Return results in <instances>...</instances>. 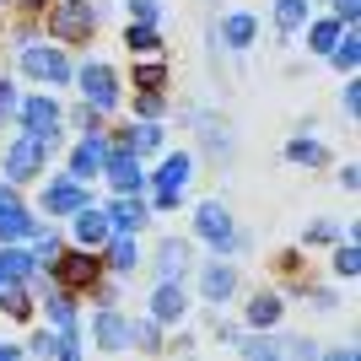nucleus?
Segmentation results:
<instances>
[{"mask_svg": "<svg viewBox=\"0 0 361 361\" xmlns=\"http://www.w3.org/2000/svg\"><path fill=\"white\" fill-rule=\"evenodd\" d=\"M49 27L60 32V38H81V32H92V6H60V11L49 16Z\"/></svg>", "mask_w": 361, "mask_h": 361, "instance_id": "4468645a", "label": "nucleus"}, {"mask_svg": "<svg viewBox=\"0 0 361 361\" xmlns=\"http://www.w3.org/2000/svg\"><path fill=\"white\" fill-rule=\"evenodd\" d=\"M334 275H340V281H356V275H361V248H356V243L334 248Z\"/></svg>", "mask_w": 361, "mask_h": 361, "instance_id": "c756f323", "label": "nucleus"}, {"mask_svg": "<svg viewBox=\"0 0 361 361\" xmlns=\"http://www.w3.org/2000/svg\"><path fill=\"white\" fill-rule=\"evenodd\" d=\"M16 114V92H11V81H0V124Z\"/></svg>", "mask_w": 361, "mask_h": 361, "instance_id": "f704fd0d", "label": "nucleus"}, {"mask_svg": "<svg viewBox=\"0 0 361 361\" xmlns=\"http://www.w3.org/2000/svg\"><path fill=\"white\" fill-rule=\"evenodd\" d=\"M103 146H108V140H97V135H87V140H81V146L71 151V178H81V183H87L92 173H103Z\"/></svg>", "mask_w": 361, "mask_h": 361, "instance_id": "ddd939ff", "label": "nucleus"}, {"mask_svg": "<svg viewBox=\"0 0 361 361\" xmlns=\"http://www.w3.org/2000/svg\"><path fill=\"white\" fill-rule=\"evenodd\" d=\"M340 108H345L350 119H356V108H361V87H356V81H350V87H345V97H340Z\"/></svg>", "mask_w": 361, "mask_h": 361, "instance_id": "58836bf2", "label": "nucleus"}, {"mask_svg": "<svg viewBox=\"0 0 361 361\" xmlns=\"http://www.w3.org/2000/svg\"><path fill=\"white\" fill-rule=\"evenodd\" d=\"M345 232H340V221H313L307 226V243H340Z\"/></svg>", "mask_w": 361, "mask_h": 361, "instance_id": "72a5a7b5", "label": "nucleus"}, {"mask_svg": "<svg viewBox=\"0 0 361 361\" xmlns=\"http://www.w3.org/2000/svg\"><path fill=\"white\" fill-rule=\"evenodd\" d=\"M157 264H162V275H167V281H178V275L189 270V248H183V243H162Z\"/></svg>", "mask_w": 361, "mask_h": 361, "instance_id": "a878e982", "label": "nucleus"}, {"mask_svg": "<svg viewBox=\"0 0 361 361\" xmlns=\"http://www.w3.org/2000/svg\"><path fill=\"white\" fill-rule=\"evenodd\" d=\"M16 114H22V130H27L32 140H44V146L54 151V135H60V103H54V97H27Z\"/></svg>", "mask_w": 361, "mask_h": 361, "instance_id": "7ed1b4c3", "label": "nucleus"}, {"mask_svg": "<svg viewBox=\"0 0 361 361\" xmlns=\"http://www.w3.org/2000/svg\"><path fill=\"white\" fill-rule=\"evenodd\" d=\"M183 307H189V297H183L178 281H162V286L151 291V318H157V324H178Z\"/></svg>", "mask_w": 361, "mask_h": 361, "instance_id": "9d476101", "label": "nucleus"}, {"mask_svg": "<svg viewBox=\"0 0 361 361\" xmlns=\"http://www.w3.org/2000/svg\"><path fill=\"white\" fill-rule=\"evenodd\" d=\"M75 216V243H108L114 238V226H108V211H92V205H81Z\"/></svg>", "mask_w": 361, "mask_h": 361, "instance_id": "dca6fc26", "label": "nucleus"}, {"mask_svg": "<svg viewBox=\"0 0 361 361\" xmlns=\"http://www.w3.org/2000/svg\"><path fill=\"white\" fill-rule=\"evenodd\" d=\"M27 275H38V264H32V254H22V248H0V286H22Z\"/></svg>", "mask_w": 361, "mask_h": 361, "instance_id": "2eb2a0df", "label": "nucleus"}, {"mask_svg": "<svg viewBox=\"0 0 361 361\" xmlns=\"http://www.w3.org/2000/svg\"><path fill=\"white\" fill-rule=\"evenodd\" d=\"M130 16L135 22H157V0H130Z\"/></svg>", "mask_w": 361, "mask_h": 361, "instance_id": "c9c22d12", "label": "nucleus"}, {"mask_svg": "<svg viewBox=\"0 0 361 361\" xmlns=\"http://www.w3.org/2000/svg\"><path fill=\"white\" fill-rule=\"evenodd\" d=\"M189 157H183V151H173V157H167L162 167H157V189H183V178H189Z\"/></svg>", "mask_w": 361, "mask_h": 361, "instance_id": "4be33fe9", "label": "nucleus"}, {"mask_svg": "<svg viewBox=\"0 0 361 361\" xmlns=\"http://www.w3.org/2000/svg\"><path fill=\"white\" fill-rule=\"evenodd\" d=\"M275 22H281V32L307 27V0H275Z\"/></svg>", "mask_w": 361, "mask_h": 361, "instance_id": "393cba45", "label": "nucleus"}, {"mask_svg": "<svg viewBox=\"0 0 361 361\" xmlns=\"http://www.w3.org/2000/svg\"><path fill=\"white\" fill-rule=\"evenodd\" d=\"M44 307H49V324H54L60 334H71V329H75V302L65 297V291H54V297H49Z\"/></svg>", "mask_w": 361, "mask_h": 361, "instance_id": "b1692460", "label": "nucleus"}, {"mask_svg": "<svg viewBox=\"0 0 361 361\" xmlns=\"http://www.w3.org/2000/svg\"><path fill=\"white\" fill-rule=\"evenodd\" d=\"M356 11H361V0H334V16H340L345 27H350V22H356Z\"/></svg>", "mask_w": 361, "mask_h": 361, "instance_id": "4c0bfd02", "label": "nucleus"}, {"mask_svg": "<svg viewBox=\"0 0 361 361\" xmlns=\"http://www.w3.org/2000/svg\"><path fill=\"white\" fill-rule=\"evenodd\" d=\"M32 350H38V356H49V350H60V340H49V334H32Z\"/></svg>", "mask_w": 361, "mask_h": 361, "instance_id": "ea45409f", "label": "nucleus"}, {"mask_svg": "<svg viewBox=\"0 0 361 361\" xmlns=\"http://www.w3.org/2000/svg\"><path fill=\"white\" fill-rule=\"evenodd\" d=\"M254 38H259V22H254V11H226V22H221V44L232 49V54L254 49Z\"/></svg>", "mask_w": 361, "mask_h": 361, "instance_id": "9b49d317", "label": "nucleus"}, {"mask_svg": "<svg viewBox=\"0 0 361 361\" xmlns=\"http://www.w3.org/2000/svg\"><path fill=\"white\" fill-rule=\"evenodd\" d=\"M49 270L60 275V286H71V291H75V286H92V281L103 275V270H97V259H87V254H60Z\"/></svg>", "mask_w": 361, "mask_h": 361, "instance_id": "1a4fd4ad", "label": "nucleus"}, {"mask_svg": "<svg viewBox=\"0 0 361 361\" xmlns=\"http://www.w3.org/2000/svg\"><path fill=\"white\" fill-rule=\"evenodd\" d=\"M81 205H92L87 189H81V178H54L44 189V211L49 216H71V211H81Z\"/></svg>", "mask_w": 361, "mask_h": 361, "instance_id": "423d86ee", "label": "nucleus"}, {"mask_svg": "<svg viewBox=\"0 0 361 361\" xmlns=\"http://www.w3.org/2000/svg\"><path fill=\"white\" fill-rule=\"evenodd\" d=\"M103 173H108V183H114L119 195H140V162H135V151H130V157H124V151L108 157V151H103Z\"/></svg>", "mask_w": 361, "mask_h": 361, "instance_id": "6e6552de", "label": "nucleus"}, {"mask_svg": "<svg viewBox=\"0 0 361 361\" xmlns=\"http://www.w3.org/2000/svg\"><path fill=\"white\" fill-rule=\"evenodd\" d=\"M340 32H345V22H340V16H324V22H313V32H307V44H313L318 54L329 60V49L340 44Z\"/></svg>", "mask_w": 361, "mask_h": 361, "instance_id": "aec40b11", "label": "nucleus"}, {"mask_svg": "<svg viewBox=\"0 0 361 361\" xmlns=\"http://www.w3.org/2000/svg\"><path fill=\"white\" fill-rule=\"evenodd\" d=\"M286 157H291V162H302V167H318V162H329V151H324V140H313V135L291 140V146H286Z\"/></svg>", "mask_w": 361, "mask_h": 361, "instance_id": "5701e85b", "label": "nucleus"}, {"mask_svg": "<svg viewBox=\"0 0 361 361\" xmlns=\"http://www.w3.org/2000/svg\"><path fill=\"white\" fill-rule=\"evenodd\" d=\"M27 232H32V211L6 189V195H0V243H22Z\"/></svg>", "mask_w": 361, "mask_h": 361, "instance_id": "0eeeda50", "label": "nucleus"}, {"mask_svg": "<svg viewBox=\"0 0 361 361\" xmlns=\"http://www.w3.org/2000/svg\"><path fill=\"white\" fill-rule=\"evenodd\" d=\"M140 119H162V114H167V97H162V92H140Z\"/></svg>", "mask_w": 361, "mask_h": 361, "instance_id": "2f4dec72", "label": "nucleus"}, {"mask_svg": "<svg viewBox=\"0 0 361 361\" xmlns=\"http://www.w3.org/2000/svg\"><path fill=\"white\" fill-rule=\"evenodd\" d=\"M195 232L211 243V248H221V254H232V248H248V238L232 226V216H226L221 200H205V205L195 211Z\"/></svg>", "mask_w": 361, "mask_h": 361, "instance_id": "f257e3e1", "label": "nucleus"}, {"mask_svg": "<svg viewBox=\"0 0 361 361\" xmlns=\"http://www.w3.org/2000/svg\"><path fill=\"white\" fill-rule=\"evenodd\" d=\"M232 291H238V270H232V264H211V270H200V297L211 302H226L232 297Z\"/></svg>", "mask_w": 361, "mask_h": 361, "instance_id": "f8f14e48", "label": "nucleus"}, {"mask_svg": "<svg viewBox=\"0 0 361 361\" xmlns=\"http://www.w3.org/2000/svg\"><path fill=\"white\" fill-rule=\"evenodd\" d=\"M124 44H130V49H157L162 38H157V27H151V22H135V27L124 32Z\"/></svg>", "mask_w": 361, "mask_h": 361, "instance_id": "7c9ffc66", "label": "nucleus"}, {"mask_svg": "<svg viewBox=\"0 0 361 361\" xmlns=\"http://www.w3.org/2000/svg\"><path fill=\"white\" fill-rule=\"evenodd\" d=\"M135 259H140V248L130 243V232L108 243V270H114V275H130V270H135Z\"/></svg>", "mask_w": 361, "mask_h": 361, "instance_id": "412c9836", "label": "nucleus"}, {"mask_svg": "<svg viewBox=\"0 0 361 361\" xmlns=\"http://www.w3.org/2000/svg\"><path fill=\"white\" fill-rule=\"evenodd\" d=\"M140 221H146V205H140L135 195H119L108 205V226H114V232H135Z\"/></svg>", "mask_w": 361, "mask_h": 361, "instance_id": "a211bd4d", "label": "nucleus"}, {"mask_svg": "<svg viewBox=\"0 0 361 361\" xmlns=\"http://www.w3.org/2000/svg\"><path fill=\"white\" fill-rule=\"evenodd\" d=\"M329 60L340 65V71H356V60H361V38H356V32H350V27L340 32V44L329 49Z\"/></svg>", "mask_w": 361, "mask_h": 361, "instance_id": "bb28decb", "label": "nucleus"}, {"mask_svg": "<svg viewBox=\"0 0 361 361\" xmlns=\"http://www.w3.org/2000/svg\"><path fill=\"white\" fill-rule=\"evenodd\" d=\"M178 205H183L178 189H157V211H178Z\"/></svg>", "mask_w": 361, "mask_h": 361, "instance_id": "e433bc0d", "label": "nucleus"}, {"mask_svg": "<svg viewBox=\"0 0 361 361\" xmlns=\"http://www.w3.org/2000/svg\"><path fill=\"white\" fill-rule=\"evenodd\" d=\"M275 324H281V297L275 291L248 297V329H275Z\"/></svg>", "mask_w": 361, "mask_h": 361, "instance_id": "6ab92c4d", "label": "nucleus"}, {"mask_svg": "<svg viewBox=\"0 0 361 361\" xmlns=\"http://www.w3.org/2000/svg\"><path fill=\"white\" fill-rule=\"evenodd\" d=\"M81 97H87L97 114L119 108V75H114L108 60H87V65H81Z\"/></svg>", "mask_w": 361, "mask_h": 361, "instance_id": "f03ea898", "label": "nucleus"}, {"mask_svg": "<svg viewBox=\"0 0 361 361\" xmlns=\"http://www.w3.org/2000/svg\"><path fill=\"white\" fill-rule=\"evenodd\" d=\"M97 345L124 350V345H135V334H130V324H124L119 313H97Z\"/></svg>", "mask_w": 361, "mask_h": 361, "instance_id": "f3484780", "label": "nucleus"}, {"mask_svg": "<svg viewBox=\"0 0 361 361\" xmlns=\"http://www.w3.org/2000/svg\"><path fill=\"white\" fill-rule=\"evenodd\" d=\"M0 195H6V183H0Z\"/></svg>", "mask_w": 361, "mask_h": 361, "instance_id": "a19ab883", "label": "nucleus"}, {"mask_svg": "<svg viewBox=\"0 0 361 361\" xmlns=\"http://www.w3.org/2000/svg\"><path fill=\"white\" fill-rule=\"evenodd\" d=\"M22 71H27L32 81H49V87H65V81L75 75L60 49H22Z\"/></svg>", "mask_w": 361, "mask_h": 361, "instance_id": "20e7f679", "label": "nucleus"}, {"mask_svg": "<svg viewBox=\"0 0 361 361\" xmlns=\"http://www.w3.org/2000/svg\"><path fill=\"white\" fill-rule=\"evenodd\" d=\"M124 140H130V151H135V157H151V151L162 146V130H157V124H135Z\"/></svg>", "mask_w": 361, "mask_h": 361, "instance_id": "c85d7f7f", "label": "nucleus"}, {"mask_svg": "<svg viewBox=\"0 0 361 361\" xmlns=\"http://www.w3.org/2000/svg\"><path fill=\"white\" fill-rule=\"evenodd\" d=\"M49 162V146L44 140H32V135H22V140H11L6 146V178H38V167Z\"/></svg>", "mask_w": 361, "mask_h": 361, "instance_id": "39448f33", "label": "nucleus"}, {"mask_svg": "<svg viewBox=\"0 0 361 361\" xmlns=\"http://www.w3.org/2000/svg\"><path fill=\"white\" fill-rule=\"evenodd\" d=\"M27 238H32V264H44V270H49V264L60 259V238H54V232H38V226H32Z\"/></svg>", "mask_w": 361, "mask_h": 361, "instance_id": "cd10ccee", "label": "nucleus"}, {"mask_svg": "<svg viewBox=\"0 0 361 361\" xmlns=\"http://www.w3.org/2000/svg\"><path fill=\"white\" fill-rule=\"evenodd\" d=\"M135 81H140V92H157V87L167 81V65H140Z\"/></svg>", "mask_w": 361, "mask_h": 361, "instance_id": "473e14b6", "label": "nucleus"}]
</instances>
